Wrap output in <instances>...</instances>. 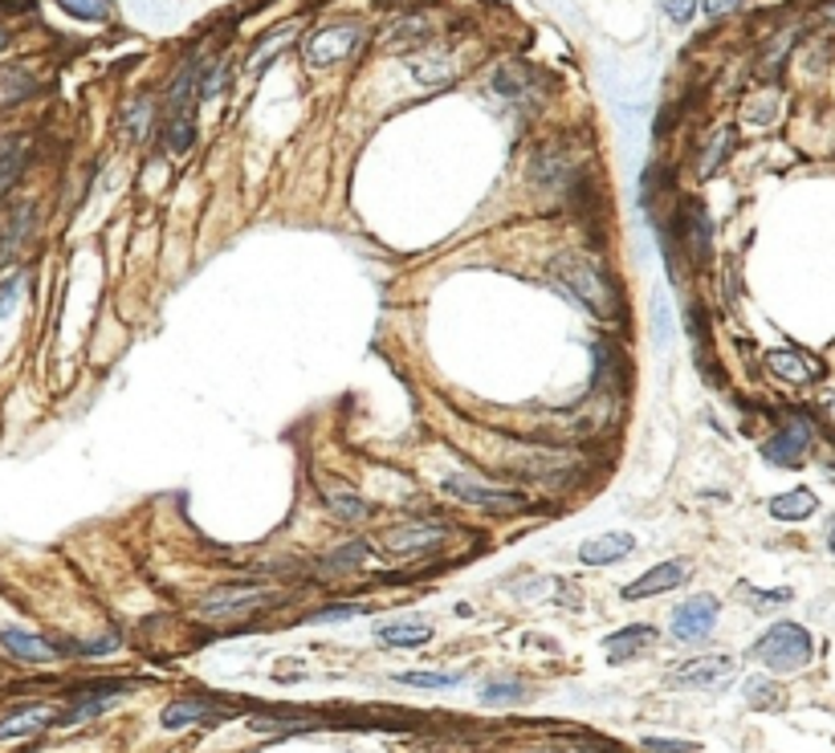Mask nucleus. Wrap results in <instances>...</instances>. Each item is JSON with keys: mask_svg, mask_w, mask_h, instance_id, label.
<instances>
[{"mask_svg": "<svg viewBox=\"0 0 835 753\" xmlns=\"http://www.w3.org/2000/svg\"><path fill=\"white\" fill-rule=\"evenodd\" d=\"M286 37H290V29H278V33H269V37H265L262 46L253 49V58H249V70H253V74H257V70H265V65L274 62V49H278L281 41H286Z\"/></svg>", "mask_w": 835, "mask_h": 753, "instance_id": "obj_33", "label": "nucleus"}, {"mask_svg": "<svg viewBox=\"0 0 835 753\" xmlns=\"http://www.w3.org/2000/svg\"><path fill=\"white\" fill-rule=\"evenodd\" d=\"M396 680L408 689H452L461 684V672H400Z\"/></svg>", "mask_w": 835, "mask_h": 753, "instance_id": "obj_28", "label": "nucleus"}, {"mask_svg": "<svg viewBox=\"0 0 835 753\" xmlns=\"http://www.w3.org/2000/svg\"><path fill=\"white\" fill-rule=\"evenodd\" d=\"M367 41V29H359V25H326V29H314L306 37V65L310 70H323V65H339L347 62L351 53H359Z\"/></svg>", "mask_w": 835, "mask_h": 753, "instance_id": "obj_4", "label": "nucleus"}, {"mask_svg": "<svg viewBox=\"0 0 835 753\" xmlns=\"http://www.w3.org/2000/svg\"><path fill=\"white\" fill-rule=\"evenodd\" d=\"M318 493H323V501L330 506V513H335L339 522L355 525V522H367V513H372V509H367V501H363L359 493L342 489V485H330V481H323V485H318Z\"/></svg>", "mask_w": 835, "mask_h": 753, "instance_id": "obj_18", "label": "nucleus"}, {"mask_svg": "<svg viewBox=\"0 0 835 753\" xmlns=\"http://www.w3.org/2000/svg\"><path fill=\"white\" fill-rule=\"evenodd\" d=\"M4 49H9V29L0 25V53H4Z\"/></svg>", "mask_w": 835, "mask_h": 753, "instance_id": "obj_42", "label": "nucleus"}, {"mask_svg": "<svg viewBox=\"0 0 835 753\" xmlns=\"http://www.w3.org/2000/svg\"><path fill=\"white\" fill-rule=\"evenodd\" d=\"M811 635H807V628H799V623H774L766 635L759 640V647H754V656H759L771 672H799V668H807L811 664Z\"/></svg>", "mask_w": 835, "mask_h": 753, "instance_id": "obj_3", "label": "nucleus"}, {"mask_svg": "<svg viewBox=\"0 0 835 753\" xmlns=\"http://www.w3.org/2000/svg\"><path fill=\"white\" fill-rule=\"evenodd\" d=\"M53 4L74 16V21H107L110 13L107 0H53Z\"/></svg>", "mask_w": 835, "mask_h": 753, "instance_id": "obj_29", "label": "nucleus"}, {"mask_svg": "<svg viewBox=\"0 0 835 753\" xmlns=\"http://www.w3.org/2000/svg\"><path fill=\"white\" fill-rule=\"evenodd\" d=\"M123 692H126V684H98V689L77 692L74 701H70V708H65V713H58V725L90 721V717H98V713H107V708L114 705Z\"/></svg>", "mask_w": 835, "mask_h": 753, "instance_id": "obj_14", "label": "nucleus"}, {"mask_svg": "<svg viewBox=\"0 0 835 753\" xmlns=\"http://www.w3.org/2000/svg\"><path fill=\"white\" fill-rule=\"evenodd\" d=\"M363 607H347V603H335V607H323V611H314V623H339V619H351V616H359Z\"/></svg>", "mask_w": 835, "mask_h": 753, "instance_id": "obj_38", "label": "nucleus"}, {"mask_svg": "<svg viewBox=\"0 0 835 753\" xmlns=\"http://www.w3.org/2000/svg\"><path fill=\"white\" fill-rule=\"evenodd\" d=\"M21 286H25V277H21V274H13V277H4V281H0V318H9V314H13L16 297H21Z\"/></svg>", "mask_w": 835, "mask_h": 753, "instance_id": "obj_34", "label": "nucleus"}, {"mask_svg": "<svg viewBox=\"0 0 835 753\" xmlns=\"http://www.w3.org/2000/svg\"><path fill=\"white\" fill-rule=\"evenodd\" d=\"M452 530L449 525H436V522H403V525H391L384 534V550L387 554H424V550H436L440 542H449Z\"/></svg>", "mask_w": 835, "mask_h": 753, "instance_id": "obj_7", "label": "nucleus"}, {"mask_svg": "<svg viewBox=\"0 0 835 753\" xmlns=\"http://www.w3.org/2000/svg\"><path fill=\"white\" fill-rule=\"evenodd\" d=\"M807 452H811V424H807L803 415H790L783 428L774 432L771 440L762 445V457L778 469H795V464L807 461Z\"/></svg>", "mask_w": 835, "mask_h": 753, "instance_id": "obj_6", "label": "nucleus"}, {"mask_svg": "<svg viewBox=\"0 0 835 753\" xmlns=\"http://www.w3.org/2000/svg\"><path fill=\"white\" fill-rule=\"evenodd\" d=\"M164 135H168V147L176 155H187L192 151V143H196V123H192V102H171V119L164 126Z\"/></svg>", "mask_w": 835, "mask_h": 753, "instance_id": "obj_23", "label": "nucleus"}, {"mask_svg": "<svg viewBox=\"0 0 835 753\" xmlns=\"http://www.w3.org/2000/svg\"><path fill=\"white\" fill-rule=\"evenodd\" d=\"M697 4H701V0H661L665 16L668 21H677V25H689V21H693Z\"/></svg>", "mask_w": 835, "mask_h": 753, "instance_id": "obj_35", "label": "nucleus"}, {"mask_svg": "<svg viewBox=\"0 0 835 753\" xmlns=\"http://www.w3.org/2000/svg\"><path fill=\"white\" fill-rule=\"evenodd\" d=\"M445 493L464 501V506H477V509H489V513H518V509L530 506L527 493L518 489H494V485H485V481H473V477H445Z\"/></svg>", "mask_w": 835, "mask_h": 753, "instance_id": "obj_5", "label": "nucleus"}, {"mask_svg": "<svg viewBox=\"0 0 835 753\" xmlns=\"http://www.w3.org/2000/svg\"><path fill=\"white\" fill-rule=\"evenodd\" d=\"M820 509V497L811 489H790V493H778V497H771V513L778 518V522H803V518H811Z\"/></svg>", "mask_w": 835, "mask_h": 753, "instance_id": "obj_22", "label": "nucleus"}, {"mask_svg": "<svg viewBox=\"0 0 835 753\" xmlns=\"http://www.w3.org/2000/svg\"><path fill=\"white\" fill-rule=\"evenodd\" d=\"M0 652L21 664H49V660H58V656H65L62 644H53V640L25 628H0Z\"/></svg>", "mask_w": 835, "mask_h": 753, "instance_id": "obj_8", "label": "nucleus"}, {"mask_svg": "<svg viewBox=\"0 0 835 753\" xmlns=\"http://www.w3.org/2000/svg\"><path fill=\"white\" fill-rule=\"evenodd\" d=\"M823 16H832V21H835V4H827V9H823Z\"/></svg>", "mask_w": 835, "mask_h": 753, "instance_id": "obj_44", "label": "nucleus"}, {"mask_svg": "<svg viewBox=\"0 0 835 753\" xmlns=\"http://www.w3.org/2000/svg\"><path fill=\"white\" fill-rule=\"evenodd\" d=\"M652 640H656V631H652L649 623H632V628L616 631V635L607 640V660H612V664L632 660L636 652H644V647H649Z\"/></svg>", "mask_w": 835, "mask_h": 753, "instance_id": "obj_21", "label": "nucleus"}, {"mask_svg": "<svg viewBox=\"0 0 835 753\" xmlns=\"http://www.w3.org/2000/svg\"><path fill=\"white\" fill-rule=\"evenodd\" d=\"M29 138H4L0 143V196L9 192V187L25 175V168H29Z\"/></svg>", "mask_w": 835, "mask_h": 753, "instance_id": "obj_19", "label": "nucleus"}, {"mask_svg": "<svg viewBox=\"0 0 835 753\" xmlns=\"http://www.w3.org/2000/svg\"><path fill=\"white\" fill-rule=\"evenodd\" d=\"M685 579H689V562H661V567H652L644 579L628 583L624 599H649V595H665V591H673V586H681Z\"/></svg>", "mask_w": 835, "mask_h": 753, "instance_id": "obj_15", "label": "nucleus"}, {"mask_svg": "<svg viewBox=\"0 0 835 753\" xmlns=\"http://www.w3.org/2000/svg\"><path fill=\"white\" fill-rule=\"evenodd\" d=\"M766 371H771L774 379H783V384H815V379L823 375V363L803 351L783 347V351L766 354Z\"/></svg>", "mask_w": 835, "mask_h": 753, "instance_id": "obj_11", "label": "nucleus"}, {"mask_svg": "<svg viewBox=\"0 0 835 753\" xmlns=\"http://www.w3.org/2000/svg\"><path fill=\"white\" fill-rule=\"evenodd\" d=\"M738 9H742V0H705V13H710V21L738 13Z\"/></svg>", "mask_w": 835, "mask_h": 753, "instance_id": "obj_41", "label": "nucleus"}, {"mask_svg": "<svg viewBox=\"0 0 835 753\" xmlns=\"http://www.w3.org/2000/svg\"><path fill=\"white\" fill-rule=\"evenodd\" d=\"M790 41H795V33H783V41H774V46L766 49V62H762V74L771 77L774 70H778V65H783V58H787Z\"/></svg>", "mask_w": 835, "mask_h": 753, "instance_id": "obj_37", "label": "nucleus"}, {"mask_svg": "<svg viewBox=\"0 0 835 753\" xmlns=\"http://www.w3.org/2000/svg\"><path fill=\"white\" fill-rule=\"evenodd\" d=\"M534 184H542V187H567L574 180V168L562 159V151H555V147H542L538 151V159H534Z\"/></svg>", "mask_w": 835, "mask_h": 753, "instance_id": "obj_20", "label": "nucleus"}, {"mask_svg": "<svg viewBox=\"0 0 835 753\" xmlns=\"http://www.w3.org/2000/svg\"><path fill=\"white\" fill-rule=\"evenodd\" d=\"M314 717H253L257 733H298V729H314Z\"/></svg>", "mask_w": 835, "mask_h": 753, "instance_id": "obj_30", "label": "nucleus"}, {"mask_svg": "<svg viewBox=\"0 0 835 753\" xmlns=\"http://www.w3.org/2000/svg\"><path fill=\"white\" fill-rule=\"evenodd\" d=\"M632 550H636L632 534H600V538L579 546V558H583L588 567H612V562H624Z\"/></svg>", "mask_w": 835, "mask_h": 753, "instance_id": "obj_16", "label": "nucleus"}, {"mask_svg": "<svg viewBox=\"0 0 835 753\" xmlns=\"http://www.w3.org/2000/svg\"><path fill=\"white\" fill-rule=\"evenodd\" d=\"M363 558H367V546H363V542H351V546H342V550L330 558V567H359Z\"/></svg>", "mask_w": 835, "mask_h": 753, "instance_id": "obj_39", "label": "nucleus"}, {"mask_svg": "<svg viewBox=\"0 0 835 753\" xmlns=\"http://www.w3.org/2000/svg\"><path fill=\"white\" fill-rule=\"evenodd\" d=\"M204 717H213V705L208 701H176V705L164 708V729H184L192 721H204Z\"/></svg>", "mask_w": 835, "mask_h": 753, "instance_id": "obj_26", "label": "nucleus"}, {"mask_svg": "<svg viewBox=\"0 0 835 753\" xmlns=\"http://www.w3.org/2000/svg\"><path fill=\"white\" fill-rule=\"evenodd\" d=\"M518 696H522L518 680H489V684H481V701L485 705H506V701H518Z\"/></svg>", "mask_w": 835, "mask_h": 753, "instance_id": "obj_32", "label": "nucleus"}, {"mask_svg": "<svg viewBox=\"0 0 835 753\" xmlns=\"http://www.w3.org/2000/svg\"><path fill=\"white\" fill-rule=\"evenodd\" d=\"M49 725H58V713L49 705H16L9 717H0V741H16V738H33Z\"/></svg>", "mask_w": 835, "mask_h": 753, "instance_id": "obj_13", "label": "nucleus"}, {"mask_svg": "<svg viewBox=\"0 0 835 753\" xmlns=\"http://www.w3.org/2000/svg\"><path fill=\"white\" fill-rule=\"evenodd\" d=\"M375 640L384 647H420L433 640V628L416 623V619H387V623L375 628Z\"/></svg>", "mask_w": 835, "mask_h": 753, "instance_id": "obj_17", "label": "nucleus"}, {"mask_svg": "<svg viewBox=\"0 0 835 753\" xmlns=\"http://www.w3.org/2000/svg\"><path fill=\"white\" fill-rule=\"evenodd\" d=\"M281 599V591L274 586H253V583H229V586H217V591H208L201 603H196V611L204 619H245V616H257L265 607H274Z\"/></svg>", "mask_w": 835, "mask_h": 753, "instance_id": "obj_2", "label": "nucleus"}, {"mask_svg": "<svg viewBox=\"0 0 835 753\" xmlns=\"http://www.w3.org/2000/svg\"><path fill=\"white\" fill-rule=\"evenodd\" d=\"M33 90H37V82H33V74H25V70H9V74L0 77V102H21V98H29Z\"/></svg>", "mask_w": 835, "mask_h": 753, "instance_id": "obj_27", "label": "nucleus"}, {"mask_svg": "<svg viewBox=\"0 0 835 753\" xmlns=\"http://www.w3.org/2000/svg\"><path fill=\"white\" fill-rule=\"evenodd\" d=\"M717 623V599L710 595H697V599L681 603L677 611H673V635L681 640V644H697V640H705Z\"/></svg>", "mask_w": 835, "mask_h": 753, "instance_id": "obj_9", "label": "nucleus"}, {"mask_svg": "<svg viewBox=\"0 0 835 753\" xmlns=\"http://www.w3.org/2000/svg\"><path fill=\"white\" fill-rule=\"evenodd\" d=\"M644 750H649V753H693V745H681V741H661V738H644Z\"/></svg>", "mask_w": 835, "mask_h": 753, "instance_id": "obj_40", "label": "nucleus"}, {"mask_svg": "<svg viewBox=\"0 0 835 753\" xmlns=\"http://www.w3.org/2000/svg\"><path fill=\"white\" fill-rule=\"evenodd\" d=\"M152 123H155V98H147V94L131 98L123 110V135L131 138V143H143L147 131H152Z\"/></svg>", "mask_w": 835, "mask_h": 753, "instance_id": "obj_24", "label": "nucleus"}, {"mask_svg": "<svg viewBox=\"0 0 835 753\" xmlns=\"http://www.w3.org/2000/svg\"><path fill=\"white\" fill-rule=\"evenodd\" d=\"M827 546H832V554H835V525H832V534H827Z\"/></svg>", "mask_w": 835, "mask_h": 753, "instance_id": "obj_43", "label": "nucleus"}, {"mask_svg": "<svg viewBox=\"0 0 835 753\" xmlns=\"http://www.w3.org/2000/svg\"><path fill=\"white\" fill-rule=\"evenodd\" d=\"M734 147V131H717L710 147H705V159H701V175H713V171L726 163V151Z\"/></svg>", "mask_w": 835, "mask_h": 753, "instance_id": "obj_31", "label": "nucleus"}, {"mask_svg": "<svg viewBox=\"0 0 835 753\" xmlns=\"http://www.w3.org/2000/svg\"><path fill=\"white\" fill-rule=\"evenodd\" d=\"M681 241L689 248V257L697 265H705L713 257V220L705 216V208L697 201L685 204V216H681Z\"/></svg>", "mask_w": 835, "mask_h": 753, "instance_id": "obj_12", "label": "nucleus"}, {"mask_svg": "<svg viewBox=\"0 0 835 753\" xmlns=\"http://www.w3.org/2000/svg\"><path fill=\"white\" fill-rule=\"evenodd\" d=\"M746 692H750V701H754L759 708H778V705H783V692L771 689V684H762V680H754V684H750Z\"/></svg>", "mask_w": 835, "mask_h": 753, "instance_id": "obj_36", "label": "nucleus"}, {"mask_svg": "<svg viewBox=\"0 0 835 753\" xmlns=\"http://www.w3.org/2000/svg\"><path fill=\"white\" fill-rule=\"evenodd\" d=\"M550 274H555L558 286L571 293L588 314H595L600 323L619 318V290H616V281L604 274V265H595L591 257H583V253H558L555 262H550Z\"/></svg>", "mask_w": 835, "mask_h": 753, "instance_id": "obj_1", "label": "nucleus"}, {"mask_svg": "<svg viewBox=\"0 0 835 753\" xmlns=\"http://www.w3.org/2000/svg\"><path fill=\"white\" fill-rule=\"evenodd\" d=\"M729 672H734L729 656H697V660L677 664L668 684H677V689H713V684H726Z\"/></svg>", "mask_w": 835, "mask_h": 753, "instance_id": "obj_10", "label": "nucleus"}, {"mask_svg": "<svg viewBox=\"0 0 835 753\" xmlns=\"http://www.w3.org/2000/svg\"><path fill=\"white\" fill-rule=\"evenodd\" d=\"M494 90L501 94V98H527L530 94V65L506 62L494 74Z\"/></svg>", "mask_w": 835, "mask_h": 753, "instance_id": "obj_25", "label": "nucleus"}]
</instances>
